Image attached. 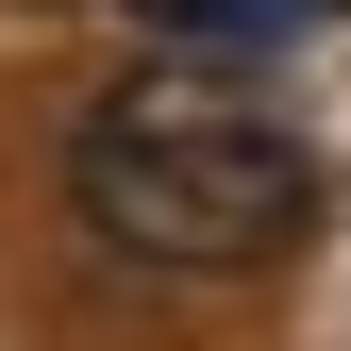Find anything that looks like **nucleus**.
<instances>
[{
  "mask_svg": "<svg viewBox=\"0 0 351 351\" xmlns=\"http://www.w3.org/2000/svg\"><path fill=\"white\" fill-rule=\"evenodd\" d=\"M167 34H201V51H251V34H301L318 0H151Z\"/></svg>",
  "mask_w": 351,
  "mask_h": 351,
  "instance_id": "obj_2",
  "label": "nucleus"
},
{
  "mask_svg": "<svg viewBox=\"0 0 351 351\" xmlns=\"http://www.w3.org/2000/svg\"><path fill=\"white\" fill-rule=\"evenodd\" d=\"M67 201H84V234L134 251V268H251V251L301 234L318 184H301V151L251 101H217V84H117L67 134Z\"/></svg>",
  "mask_w": 351,
  "mask_h": 351,
  "instance_id": "obj_1",
  "label": "nucleus"
}]
</instances>
